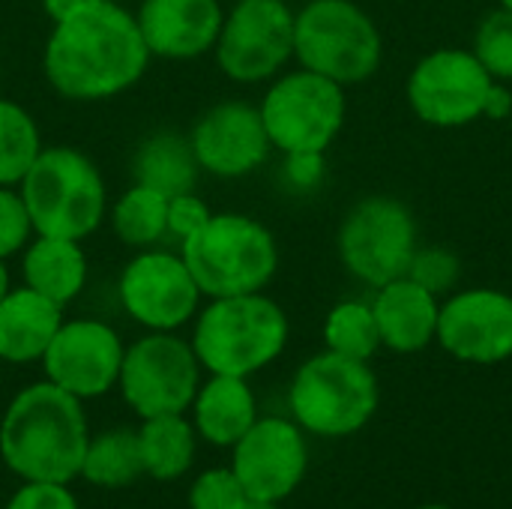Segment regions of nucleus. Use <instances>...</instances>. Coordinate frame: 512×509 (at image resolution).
<instances>
[{
    "instance_id": "obj_5",
    "label": "nucleus",
    "mask_w": 512,
    "mask_h": 509,
    "mask_svg": "<svg viewBox=\"0 0 512 509\" xmlns=\"http://www.w3.org/2000/svg\"><path fill=\"white\" fill-rule=\"evenodd\" d=\"M33 234L84 240L90 237L108 207L105 180L90 156L75 147H42L24 180L18 183Z\"/></svg>"
},
{
    "instance_id": "obj_8",
    "label": "nucleus",
    "mask_w": 512,
    "mask_h": 509,
    "mask_svg": "<svg viewBox=\"0 0 512 509\" xmlns=\"http://www.w3.org/2000/svg\"><path fill=\"white\" fill-rule=\"evenodd\" d=\"M258 111L273 150L282 156L327 153L345 126L348 99L342 84L300 66L270 81Z\"/></svg>"
},
{
    "instance_id": "obj_20",
    "label": "nucleus",
    "mask_w": 512,
    "mask_h": 509,
    "mask_svg": "<svg viewBox=\"0 0 512 509\" xmlns=\"http://www.w3.org/2000/svg\"><path fill=\"white\" fill-rule=\"evenodd\" d=\"M60 324L63 306L27 285L9 288L0 300V360L15 366L42 360Z\"/></svg>"
},
{
    "instance_id": "obj_35",
    "label": "nucleus",
    "mask_w": 512,
    "mask_h": 509,
    "mask_svg": "<svg viewBox=\"0 0 512 509\" xmlns=\"http://www.w3.org/2000/svg\"><path fill=\"white\" fill-rule=\"evenodd\" d=\"M324 153H285V177L297 189H315L324 180Z\"/></svg>"
},
{
    "instance_id": "obj_4",
    "label": "nucleus",
    "mask_w": 512,
    "mask_h": 509,
    "mask_svg": "<svg viewBox=\"0 0 512 509\" xmlns=\"http://www.w3.org/2000/svg\"><path fill=\"white\" fill-rule=\"evenodd\" d=\"M201 297H240L264 291L279 270L273 231L246 213H213L210 222L180 243Z\"/></svg>"
},
{
    "instance_id": "obj_1",
    "label": "nucleus",
    "mask_w": 512,
    "mask_h": 509,
    "mask_svg": "<svg viewBox=\"0 0 512 509\" xmlns=\"http://www.w3.org/2000/svg\"><path fill=\"white\" fill-rule=\"evenodd\" d=\"M150 48L132 12L114 0H84L54 21L42 69L48 84L75 102L111 99L144 78Z\"/></svg>"
},
{
    "instance_id": "obj_32",
    "label": "nucleus",
    "mask_w": 512,
    "mask_h": 509,
    "mask_svg": "<svg viewBox=\"0 0 512 509\" xmlns=\"http://www.w3.org/2000/svg\"><path fill=\"white\" fill-rule=\"evenodd\" d=\"M33 222L27 216L21 192L12 186H0V258L6 261L9 255L21 252L30 243Z\"/></svg>"
},
{
    "instance_id": "obj_9",
    "label": "nucleus",
    "mask_w": 512,
    "mask_h": 509,
    "mask_svg": "<svg viewBox=\"0 0 512 509\" xmlns=\"http://www.w3.org/2000/svg\"><path fill=\"white\" fill-rule=\"evenodd\" d=\"M420 246L414 213L390 195L360 198L339 225L336 249L342 267L363 285L381 288L408 273Z\"/></svg>"
},
{
    "instance_id": "obj_19",
    "label": "nucleus",
    "mask_w": 512,
    "mask_h": 509,
    "mask_svg": "<svg viewBox=\"0 0 512 509\" xmlns=\"http://www.w3.org/2000/svg\"><path fill=\"white\" fill-rule=\"evenodd\" d=\"M369 303L378 321L381 348L393 354H420L435 342L441 297L426 291L411 276H399L375 288Z\"/></svg>"
},
{
    "instance_id": "obj_21",
    "label": "nucleus",
    "mask_w": 512,
    "mask_h": 509,
    "mask_svg": "<svg viewBox=\"0 0 512 509\" xmlns=\"http://www.w3.org/2000/svg\"><path fill=\"white\" fill-rule=\"evenodd\" d=\"M258 420V402L246 378L210 375L192 402V426L213 447H234Z\"/></svg>"
},
{
    "instance_id": "obj_17",
    "label": "nucleus",
    "mask_w": 512,
    "mask_h": 509,
    "mask_svg": "<svg viewBox=\"0 0 512 509\" xmlns=\"http://www.w3.org/2000/svg\"><path fill=\"white\" fill-rule=\"evenodd\" d=\"M189 144L198 168L222 180L249 177L267 162L273 150L258 105L240 99L216 102L207 108L195 120Z\"/></svg>"
},
{
    "instance_id": "obj_16",
    "label": "nucleus",
    "mask_w": 512,
    "mask_h": 509,
    "mask_svg": "<svg viewBox=\"0 0 512 509\" xmlns=\"http://www.w3.org/2000/svg\"><path fill=\"white\" fill-rule=\"evenodd\" d=\"M123 354L126 345L120 342L114 327H108L105 321L78 318L60 324L39 363L45 369V381L84 402L117 387Z\"/></svg>"
},
{
    "instance_id": "obj_23",
    "label": "nucleus",
    "mask_w": 512,
    "mask_h": 509,
    "mask_svg": "<svg viewBox=\"0 0 512 509\" xmlns=\"http://www.w3.org/2000/svg\"><path fill=\"white\" fill-rule=\"evenodd\" d=\"M198 159L192 153L189 138L177 132H156L150 135L132 159V177L141 186H150L162 195H183L192 192L198 183Z\"/></svg>"
},
{
    "instance_id": "obj_25",
    "label": "nucleus",
    "mask_w": 512,
    "mask_h": 509,
    "mask_svg": "<svg viewBox=\"0 0 512 509\" xmlns=\"http://www.w3.org/2000/svg\"><path fill=\"white\" fill-rule=\"evenodd\" d=\"M144 474L141 450H138V432L132 429H111L96 438H90L81 477L102 489H120L135 483Z\"/></svg>"
},
{
    "instance_id": "obj_22",
    "label": "nucleus",
    "mask_w": 512,
    "mask_h": 509,
    "mask_svg": "<svg viewBox=\"0 0 512 509\" xmlns=\"http://www.w3.org/2000/svg\"><path fill=\"white\" fill-rule=\"evenodd\" d=\"M21 276L27 288L54 300L57 306H66L84 291L87 255L78 240L36 234V240L24 246Z\"/></svg>"
},
{
    "instance_id": "obj_3",
    "label": "nucleus",
    "mask_w": 512,
    "mask_h": 509,
    "mask_svg": "<svg viewBox=\"0 0 512 509\" xmlns=\"http://www.w3.org/2000/svg\"><path fill=\"white\" fill-rule=\"evenodd\" d=\"M288 333L285 309L264 291L216 297L195 318L192 351L210 375L249 378L282 357Z\"/></svg>"
},
{
    "instance_id": "obj_2",
    "label": "nucleus",
    "mask_w": 512,
    "mask_h": 509,
    "mask_svg": "<svg viewBox=\"0 0 512 509\" xmlns=\"http://www.w3.org/2000/svg\"><path fill=\"white\" fill-rule=\"evenodd\" d=\"M90 444L81 399L51 381L24 387L0 420V459L24 483H72Z\"/></svg>"
},
{
    "instance_id": "obj_28",
    "label": "nucleus",
    "mask_w": 512,
    "mask_h": 509,
    "mask_svg": "<svg viewBox=\"0 0 512 509\" xmlns=\"http://www.w3.org/2000/svg\"><path fill=\"white\" fill-rule=\"evenodd\" d=\"M39 153L42 138L30 111L0 99V186H18Z\"/></svg>"
},
{
    "instance_id": "obj_29",
    "label": "nucleus",
    "mask_w": 512,
    "mask_h": 509,
    "mask_svg": "<svg viewBox=\"0 0 512 509\" xmlns=\"http://www.w3.org/2000/svg\"><path fill=\"white\" fill-rule=\"evenodd\" d=\"M471 51L495 81L512 84V12L498 6L489 15H483Z\"/></svg>"
},
{
    "instance_id": "obj_7",
    "label": "nucleus",
    "mask_w": 512,
    "mask_h": 509,
    "mask_svg": "<svg viewBox=\"0 0 512 509\" xmlns=\"http://www.w3.org/2000/svg\"><path fill=\"white\" fill-rule=\"evenodd\" d=\"M381 387L369 363L333 351L309 357L288 390L291 417L318 438H348L366 429L378 411Z\"/></svg>"
},
{
    "instance_id": "obj_12",
    "label": "nucleus",
    "mask_w": 512,
    "mask_h": 509,
    "mask_svg": "<svg viewBox=\"0 0 512 509\" xmlns=\"http://www.w3.org/2000/svg\"><path fill=\"white\" fill-rule=\"evenodd\" d=\"M216 63L237 84L273 81L294 57V12L285 0H240L222 21Z\"/></svg>"
},
{
    "instance_id": "obj_13",
    "label": "nucleus",
    "mask_w": 512,
    "mask_h": 509,
    "mask_svg": "<svg viewBox=\"0 0 512 509\" xmlns=\"http://www.w3.org/2000/svg\"><path fill=\"white\" fill-rule=\"evenodd\" d=\"M123 312L150 333H174L198 315L201 291L180 255L141 249L117 282Z\"/></svg>"
},
{
    "instance_id": "obj_36",
    "label": "nucleus",
    "mask_w": 512,
    "mask_h": 509,
    "mask_svg": "<svg viewBox=\"0 0 512 509\" xmlns=\"http://www.w3.org/2000/svg\"><path fill=\"white\" fill-rule=\"evenodd\" d=\"M512 114V90L507 81H492L489 99H486V111L483 117L489 120H507Z\"/></svg>"
},
{
    "instance_id": "obj_37",
    "label": "nucleus",
    "mask_w": 512,
    "mask_h": 509,
    "mask_svg": "<svg viewBox=\"0 0 512 509\" xmlns=\"http://www.w3.org/2000/svg\"><path fill=\"white\" fill-rule=\"evenodd\" d=\"M84 0H42V9H45V15L51 18V21H60V18H66L75 6H81Z\"/></svg>"
},
{
    "instance_id": "obj_6",
    "label": "nucleus",
    "mask_w": 512,
    "mask_h": 509,
    "mask_svg": "<svg viewBox=\"0 0 512 509\" xmlns=\"http://www.w3.org/2000/svg\"><path fill=\"white\" fill-rule=\"evenodd\" d=\"M294 57L342 87L369 81L384 60L375 18L354 0H309L294 12Z\"/></svg>"
},
{
    "instance_id": "obj_11",
    "label": "nucleus",
    "mask_w": 512,
    "mask_h": 509,
    "mask_svg": "<svg viewBox=\"0 0 512 509\" xmlns=\"http://www.w3.org/2000/svg\"><path fill=\"white\" fill-rule=\"evenodd\" d=\"M492 75L468 48H435L423 54L405 84L411 111L435 129H462L483 117Z\"/></svg>"
},
{
    "instance_id": "obj_27",
    "label": "nucleus",
    "mask_w": 512,
    "mask_h": 509,
    "mask_svg": "<svg viewBox=\"0 0 512 509\" xmlns=\"http://www.w3.org/2000/svg\"><path fill=\"white\" fill-rule=\"evenodd\" d=\"M324 351L372 363V357L381 351V333L372 312V303L366 300H342L336 303L324 318Z\"/></svg>"
},
{
    "instance_id": "obj_38",
    "label": "nucleus",
    "mask_w": 512,
    "mask_h": 509,
    "mask_svg": "<svg viewBox=\"0 0 512 509\" xmlns=\"http://www.w3.org/2000/svg\"><path fill=\"white\" fill-rule=\"evenodd\" d=\"M9 288H12V285H9V270H6V264H3V258H0V300L9 294Z\"/></svg>"
},
{
    "instance_id": "obj_34",
    "label": "nucleus",
    "mask_w": 512,
    "mask_h": 509,
    "mask_svg": "<svg viewBox=\"0 0 512 509\" xmlns=\"http://www.w3.org/2000/svg\"><path fill=\"white\" fill-rule=\"evenodd\" d=\"M6 509H78L66 483H24Z\"/></svg>"
},
{
    "instance_id": "obj_30",
    "label": "nucleus",
    "mask_w": 512,
    "mask_h": 509,
    "mask_svg": "<svg viewBox=\"0 0 512 509\" xmlns=\"http://www.w3.org/2000/svg\"><path fill=\"white\" fill-rule=\"evenodd\" d=\"M405 276H411L426 291H432L435 297L444 300L447 294L456 291V285L462 279V261L444 246H417Z\"/></svg>"
},
{
    "instance_id": "obj_33",
    "label": "nucleus",
    "mask_w": 512,
    "mask_h": 509,
    "mask_svg": "<svg viewBox=\"0 0 512 509\" xmlns=\"http://www.w3.org/2000/svg\"><path fill=\"white\" fill-rule=\"evenodd\" d=\"M210 216H213V210L207 207L204 198L195 195V189L168 198V234L177 237L180 243L189 240L192 234H198L210 222Z\"/></svg>"
},
{
    "instance_id": "obj_31",
    "label": "nucleus",
    "mask_w": 512,
    "mask_h": 509,
    "mask_svg": "<svg viewBox=\"0 0 512 509\" xmlns=\"http://www.w3.org/2000/svg\"><path fill=\"white\" fill-rule=\"evenodd\" d=\"M246 489L240 486L237 474L231 468H213L204 471L189 492L192 509H240L246 504Z\"/></svg>"
},
{
    "instance_id": "obj_26",
    "label": "nucleus",
    "mask_w": 512,
    "mask_h": 509,
    "mask_svg": "<svg viewBox=\"0 0 512 509\" xmlns=\"http://www.w3.org/2000/svg\"><path fill=\"white\" fill-rule=\"evenodd\" d=\"M114 234L132 249H153L168 234V195L132 183L111 210Z\"/></svg>"
},
{
    "instance_id": "obj_39",
    "label": "nucleus",
    "mask_w": 512,
    "mask_h": 509,
    "mask_svg": "<svg viewBox=\"0 0 512 509\" xmlns=\"http://www.w3.org/2000/svg\"><path fill=\"white\" fill-rule=\"evenodd\" d=\"M240 509H279V504H270V501H255V498H246V504Z\"/></svg>"
},
{
    "instance_id": "obj_10",
    "label": "nucleus",
    "mask_w": 512,
    "mask_h": 509,
    "mask_svg": "<svg viewBox=\"0 0 512 509\" xmlns=\"http://www.w3.org/2000/svg\"><path fill=\"white\" fill-rule=\"evenodd\" d=\"M117 387L141 417L186 414L201 387V363L192 342L174 333H147L123 354Z\"/></svg>"
},
{
    "instance_id": "obj_15",
    "label": "nucleus",
    "mask_w": 512,
    "mask_h": 509,
    "mask_svg": "<svg viewBox=\"0 0 512 509\" xmlns=\"http://www.w3.org/2000/svg\"><path fill=\"white\" fill-rule=\"evenodd\" d=\"M435 342L471 366H498L512 357V294L465 288L441 300Z\"/></svg>"
},
{
    "instance_id": "obj_24",
    "label": "nucleus",
    "mask_w": 512,
    "mask_h": 509,
    "mask_svg": "<svg viewBox=\"0 0 512 509\" xmlns=\"http://www.w3.org/2000/svg\"><path fill=\"white\" fill-rule=\"evenodd\" d=\"M135 432H138V450H141V465L147 477L159 483H171V480H180L192 468L198 432L186 420V414L147 417L141 420V429Z\"/></svg>"
},
{
    "instance_id": "obj_14",
    "label": "nucleus",
    "mask_w": 512,
    "mask_h": 509,
    "mask_svg": "<svg viewBox=\"0 0 512 509\" xmlns=\"http://www.w3.org/2000/svg\"><path fill=\"white\" fill-rule=\"evenodd\" d=\"M309 468L306 435L294 420L258 417L231 447V471L255 501L282 504L291 498Z\"/></svg>"
},
{
    "instance_id": "obj_41",
    "label": "nucleus",
    "mask_w": 512,
    "mask_h": 509,
    "mask_svg": "<svg viewBox=\"0 0 512 509\" xmlns=\"http://www.w3.org/2000/svg\"><path fill=\"white\" fill-rule=\"evenodd\" d=\"M498 6H501V9H507V12H512V0H498Z\"/></svg>"
},
{
    "instance_id": "obj_18",
    "label": "nucleus",
    "mask_w": 512,
    "mask_h": 509,
    "mask_svg": "<svg viewBox=\"0 0 512 509\" xmlns=\"http://www.w3.org/2000/svg\"><path fill=\"white\" fill-rule=\"evenodd\" d=\"M135 21L150 57L195 60L216 48L225 12L219 0H141Z\"/></svg>"
},
{
    "instance_id": "obj_40",
    "label": "nucleus",
    "mask_w": 512,
    "mask_h": 509,
    "mask_svg": "<svg viewBox=\"0 0 512 509\" xmlns=\"http://www.w3.org/2000/svg\"><path fill=\"white\" fill-rule=\"evenodd\" d=\"M417 509H456V507H447V504H423V507Z\"/></svg>"
}]
</instances>
